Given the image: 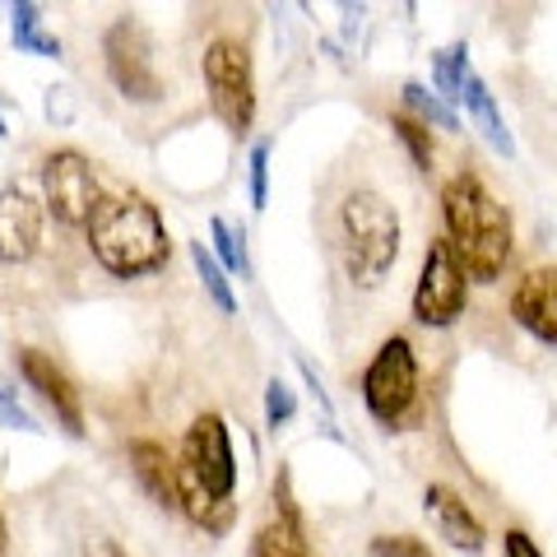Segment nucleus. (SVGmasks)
Listing matches in <instances>:
<instances>
[{
  "label": "nucleus",
  "mask_w": 557,
  "mask_h": 557,
  "mask_svg": "<svg viewBox=\"0 0 557 557\" xmlns=\"http://www.w3.org/2000/svg\"><path fill=\"white\" fill-rule=\"evenodd\" d=\"M442 228H446V247L456 251L465 265L469 284H497L511 265L516 251V223L511 209L502 205L479 172H456L442 186Z\"/></svg>",
  "instance_id": "f257e3e1"
},
{
  "label": "nucleus",
  "mask_w": 557,
  "mask_h": 557,
  "mask_svg": "<svg viewBox=\"0 0 557 557\" xmlns=\"http://www.w3.org/2000/svg\"><path fill=\"white\" fill-rule=\"evenodd\" d=\"M89 251L112 278H149L168 265L172 242L168 223L159 214V205H149V196L126 190L94 209L89 219Z\"/></svg>",
  "instance_id": "f03ea898"
},
{
  "label": "nucleus",
  "mask_w": 557,
  "mask_h": 557,
  "mask_svg": "<svg viewBox=\"0 0 557 557\" xmlns=\"http://www.w3.org/2000/svg\"><path fill=\"white\" fill-rule=\"evenodd\" d=\"M405 228L399 209L372 186H358L339 200V260L354 288H381L399 265Z\"/></svg>",
  "instance_id": "7ed1b4c3"
},
{
  "label": "nucleus",
  "mask_w": 557,
  "mask_h": 557,
  "mask_svg": "<svg viewBox=\"0 0 557 557\" xmlns=\"http://www.w3.org/2000/svg\"><path fill=\"white\" fill-rule=\"evenodd\" d=\"M362 409L386 432H405L418 418V354L409 335H391L362 372Z\"/></svg>",
  "instance_id": "20e7f679"
},
{
  "label": "nucleus",
  "mask_w": 557,
  "mask_h": 557,
  "mask_svg": "<svg viewBox=\"0 0 557 557\" xmlns=\"http://www.w3.org/2000/svg\"><path fill=\"white\" fill-rule=\"evenodd\" d=\"M200 75H205L209 108L223 121V131L247 135L256 126V70H251L247 42L214 38L200 57Z\"/></svg>",
  "instance_id": "39448f33"
},
{
  "label": "nucleus",
  "mask_w": 557,
  "mask_h": 557,
  "mask_svg": "<svg viewBox=\"0 0 557 557\" xmlns=\"http://www.w3.org/2000/svg\"><path fill=\"white\" fill-rule=\"evenodd\" d=\"M409 311L428 330H450L469 311V274L456 260V251L446 247V237L428 242L423 265H418V278H413Z\"/></svg>",
  "instance_id": "423d86ee"
},
{
  "label": "nucleus",
  "mask_w": 557,
  "mask_h": 557,
  "mask_svg": "<svg viewBox=\"0 0 557 557\" xmlns=\"http://www.w3.org/2000/svg\"><path fill=\"white\" fill-rule=\"evenodd\" d=\"M102 65H108V79L126 102H163L168 84L159 75V61H153V38L131 14H121L102 33Z\"/></svg>",
  "instance_id": "0eeeda50"
},
{
  "label": "nucleus",
  "mask_w": 557,
  "mask_h": 557,
  "mask_svg": "<svg viewBox=\"0 0 557 557\" xmlns=\"http://www.w3.org/2000/svg\"><path fill=\"white\" fill-rule=\"evenodd\" d=\"M38 177H42V200L51 209V219L70 223V228H79V223L89 228L94 209L102 205L94 163L79 149H51L38 168Z\"/></svg>",
  "instance_id": "6e6552de"
},
{
  "label": "nucleus",
  "mask_w": 557,
  "mask_h": 557,
  "mask_svg": "<svg viewBox=\"0 0 557 557\" xmlns=\"http://www.w3.org/2000/svg\"><path fill=\"white\" fill-rule=\"evenodd\" d=\"M182 465L190 469L209 497L233 502L237 493V456H233V432L219 413H200L182 437Z\"/></svg>",
  "instance_id": "1a4fd4ad"
},
{
  "label": "nucleus",
  "mask_w": 557,
  "mask_h": 557,
  "mask_svg": "<svg viewBox=\"0 0 557 557\" xmlns=\"http://www.w3.org/2000/svg\"><path fill=\"white\" fill-rule=\"evenodd\" d=\"M14 362H20V381L57 413V423L70 437H84V399L75 391V381L57 368V358H47L42 348H14Z\"/></svg>",
  "instance_id": "9d476101"
},
{
  "label": "nucleus",
  "mask_w": 557,
  "mask_h": 557,
  "mask_svg": "<svg viewBox=\"0 0 557 557\" xmlns=\"http://www.w3.org/2000/svg\"><path fill=\"white\" fill-rule=\"evenodd\" d=\"M507 311L534 344L557 348V265H530L520 274L511 284Z\"/></svg>",
  "instance_id": "9b49d317"
},
{
  "label": "nucleus",
  "mask_w": 557,
  "mask_h": 557,
  "mask_svg": "<svg viewBox=\"0 0 557 557\" xmlns=\"http://www.w3.org/2000/svg\"><path fill=\"white\" fill-rule=\"evenodd\" d=\"M126 456H131V474H135V483L145 487V497L153 502V507H159V511H177V516H182L186 465L172 456L163 442H149V437L131 442Z\"/></svg>",
  "instance_id": "f8f14e48"
},
{
  "label": "nucleus",
  "mask_w": 557,
  "mask_h": 557,
  "mask_svg": "<svg viewBox=\"0 0 557 557\" xmlns=\"http://www.w3.org/2000/svg\"><path fill=\"white\" fill-rule=\"evenodd\" d=\"M42 247V209L24 186L0 190V265H28Z\"/></svg>",
  "instance_id": "ddd939ff"
},
{
  "label": "nucleus",
  "mask_w": 557,
  "mask_h": 557,
  "mask_svg": "<svg viewBox=\"0 0 557 557\" xmlns=\"http://www.w3.org/2000/svg\"><path fill=\"white\" fill-rule=\"evenodd\" d=\"M423 511L432 516V525H437V534L446 539L450 548H460V553H483L487 530H483V520L474 516V507H469V502L456 493V487L428 483V487H423Z\"/></svg>",
  "instance_id": "4468645a"
},
{
  "label": "nucleus",
  "mask_w": 557,
  "mask_h": 557,
  "mask_svg": "<svg viewBox=\"0 0 557 557\" xmlns=\"http://www.w3.org/2000/svg\"><path fill=\"white\" fill-rule=\"evenodd\" d=\"M465 112H469V121L483 131V139L502 153V159H516V139H511L507 121H502V112H497V98H493V89H487V79L479 75V70H469L465 75Z\"/></svg>",
  "instance_id": "2eb2a0df"
},
{
  "label": "nucleus",
  "mask_w": 557,
  "mask_h": 557,
  "mask_svg": "<svg viewBox=\"0 0 557 557\" xmlns=\"http://www.w3.org/2000/svg\"><path fill=\"white\" fill-rule=\"evenodd\" d=\"M469 47L465 42H450L442 51H432V94H437L442 102H465V75H469Z\"/></svg>",
  "instance_id": "dca6fc26"
},
{
  "label": "nucleus",
  "mask_w": 557,
  "mask_h": 557,
  "mask_svg": "<svg viewBox=\"0 0 557 557\" xmlns=\"http://www.w3.org/2000/svg\"><path fill=\"white\" fill-rule=\"evenodd\" d=\"M190 265H196V274H200V284H205V293H209V302H214L223 317H237V293H233V278H228V270L214 260V251L205 247V242H190Z\"/></svg>",
  "instance_id": "f3484780"
},
{
  "label": "nucleus",
  "mask_w": 557,
  "mask_h": 557,
  "mask_svg": "<svg viewBox=\"0 0 557 557\" xmlns=\"http://www.w3.org/2000/svg\"><path fill=\"white\" fill-rule=\"evenodd\" d=\"M399 102H405L409 116H413V121H423V126H437V131H460V116H456V108H450V102H442L437 94L428 89V84L409 79L405 89H399Z\"/></svg>",
  "instance_id": "a211bd4d"
},
{
  "label": "nucleus",
  "mask_w": 557,
  "mask_h": 557,
  "mask_svg": "<svg viewBox=\"0 0 557 557\" xmlns=\"http://www.w3.org/2000/svg\"><path fill=\"white\" fill-rule=\"evenodd\" d=\"M251 557H317V553H311L307 530H293V525H284V520H270V525L256 530Z\"/></svg>",
  "instance_id": "6ab92c4d"
},
{
  "label": "nucleus",
  "mask_w": 557,
  "mask_h": 557,
  "mask_svg": "<svg viewBox=\"0 0 557 557\" xmlns=\"http://www.w3.org/2000/svg\"><path fill=\"white\" fill-rule=\"evenodd\" d=\"M209 237H214V260L228 274L251 278V260H247V228H233L228 219H209Z\"/></svg>",
  "instance_id": "aec40b11"
},
{
  "label": "nucleus",
  "mask_w": 557,
  "mask_h": 557,
  "mask_svg": "<svg viewBox=\"0 0 557 557\" xmlns=\"http://www.w3.org/2000/svg\"><path fill=\"white\" fill-rule=\"evenodd\" d=\"M391 131H395L399 145L409 149L413 168H418V172H432V159H437V149H432V135H428L423 121H413L409 112H399V116H391Z\"/></svg>",
  "instance_id": "412c9836"
},
{
  "label": "nucleus",
  "mask_w": 557,
  "mask_h": 557,
  "mask_svg": "<svg viewBox=\"0 0 557 557\" xmlns=\"http://www.w3.org/2000/svg\"><path fill=\"white\" fill-rule=\"evenodd\" d=\"M270 502H274V520H284V525H293V530H307V516H302V507H298V493H293L288 465H278L274 487H270Z\"/></svg>",
  "instance_id": "4be33fe9"
},
{
  "label": "nucleus",
  "mask_w": 557,
  "mask_h": 557,
  "mask_svg": "<svg viewBox=\"0 0 557 557\" xmlns=\"http://www.w3.org/2000/svg\"><path fill=\"white\" fill-rule=\"evenodd\" d=\"M293 413H298V395H293L284 376H270L265 381V428L278 432L284 423H293Z\"/></svg>",
  "instance_id": "5701e85b"
},
{
  "label": "nucleus",
  "mask_w": 557,
  "mask_h": 557,
  "mask_svg": "<svg viewBox=\"0 0 557 557\" xmlns=\"http://www.w3.org/2000/svg\"><path fill=\"white\" fill-rule=\"evenodd\" d=\"M247 177H251V209L270 205V139H256L247 153Z\"/></svg>",
  "instance_id": "b1692460"
},
{
  "label": "nucleus",
  "mask_w": 557,
  "mask_h": 557,
  "mask_svg": "<svg viewBox=\"0 0 557 557\" xmlns=\"http://www.w3.org/2000/svg\"><path fill=\"white\" fill-rule=\"evenodd\" d=\"M368 557H437L418 534H376L368 544Z\"/></svg>",
  "instance_id": "393cba45"
},
{
  "label": "nucleus",
  "mask_w": 557,
  "mask_h": 557,
  "mask_svg": "<svg viewBox=\"0 0 557 557\" xmlns=\"http://www.w3.org/2000/svg\"><path fill=\"white\" fill-rule=\"evenodd\" d=\"M14 47H20V51H28V57H47V61H61V51H65L57 33H47V28L28 33V38H14Z\"/></svg>",
  "instance_id": "a878e982"
},
{
  "label": "nucleus",
  "mask_w": 557,
  "mask_h": 557,
  "mask_svg": "<svg viewBox=\"0 0 557 557\" xmlns=\"http://www.w3.org/2000/svg\"><path fill=\"white\" fill-rule=\"evenodd\" d=\"M42 28V5H33V0H20V5H10V33L14 38H28V33Z\"/></svg>",
  "instance_id": "bb28decb"
},
{
  "label": "nucleus",
  "mask_w": 557,
  "mask_h": 557,
  "mask_svg": "<svg viewBox=\"0 0 557 557\" xmlns=\"http://www.w3.org/2000/svg\"><path fill=\"white\" fill-rule=\"evenodd\" d=\"M502 557H544V553H539V544L525 530H507L502 534Z\"/></svg>",
  "instance_id": "cd10ccee"
},
{
  "label": "nucleus",
  "mask_w": 557,
  "mask_h": 557,
  "mask_svg": "<svg viewBox=\"0 0 557 557\" xmlns=\"http://www.w3.org/2000/svg\"><path fill=\"white\" fill-rule=\"evenodd\" d=\"M0 423H5V428H20V432H42L38 418H33L24 405H5V409H0Z\"/></svg>",
  "instance_id": "c85d7f7f"
},
{
  "label": "nucleus",
  "mask_w": 557,
  "mask_h": 557,
  "mask_svg": "<svg viewBox=\"0 0 557 557\" xmlns=\"http://www.w3.org/2000/svg\"><path fill=\"white\" fill-rule=\"evenodd\" d=\"M89 557H131V553H126V544H121V539L102 534V539H94V544H89Z\"/></svg>",
  "instance_id": "c756f323"
},
{
  "label": "nucleus",
  "mask_w": 557,
  "mask_h": 557,
  "mask_svg": "<svg viewBox=\"0 0 557 557\" xmlns=\"http://www.w3.org/2000/svg\"><path fill=\"white\" fill-rule=\"evenodd\" d=\"M47 116H51V121H57V116L65 121V116H70V108H65V89H47Z\"/></svg>",
  "instance_id": "7c9ffc66"
},
{
  "label": "nucleus",
  "mask_w": 557,
  "mask_h": 557,
  "mask_svg": "<svg viewBox=\"0 0 557 557\" xmlns=\"http://www.w3.org/2000/svg\"><path fill=\"white\" fill-rule=\"evenodd\" d=\"M5 405H20V391H14V386H10V381H5V376H0V409H5Z\"/></svg>",
  "instance_id": "2f4dec72"
},
{
  "label": "nucleus",
  "mask_w": 557,
  "mask_h": 557,
  "mask_svg": "<svg viewBox=\"0 0 557 557\" xmlns=\"http://www.w3.org/2000/svg\"><path fill=\"white\" fill-rule=\"evenodd\" d=\"M5 539H10V530H5V516H0V553H5Z\"/></svg>",
  "instance_id": "473e14b6"
},
{
  "label": "nucleus",
  "mask_w": 557,
  "mask_h": 557,
  "mask_svg": "<svg viewBox=\"0 0 557 557\" xmlns=\"http://www.w3.org/2000/svg\"><path fill=\"white\" fill-rule=\"evenodd\" d=\"M10 135V126H5V108H0V139H5Z\"/></svg>",
  "instance_id": "72a5a7b5"
}]
</instances>
